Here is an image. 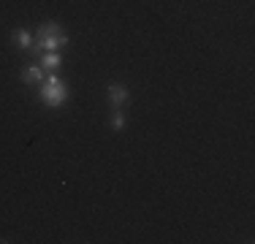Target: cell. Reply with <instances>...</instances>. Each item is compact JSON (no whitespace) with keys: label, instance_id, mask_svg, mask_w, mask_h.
Instances as JSON below:
<instances>
[{"label":"cell","instance_id":"cell-1","mask_svg":"<svg viewBox=\"0 0 255 244\" xmlns=\"http://www.w3.org/2000/svg\"><path fill=\"white\" fill-rule=\"evenodd\" d=\"M63 46H68V33H65L57 22L41 24V27H38V38H35V44H33V52L41 57L44 52H60Z\"/></svg>","mask_w":255,"mask_h":244},{"label":"cell","instance_id":"cell-7","mask_svg":"<svg viewBox=\"0 0 255 244\" xmlns=\"http://www.w3.org/2000/svg\"><path fill=\"white\" fill-rule=\"evenodd\" d=\"M112 127H114V130H123V127H125V114H123V109H114V114H112Z\"/></svg>","mask_w":255,"mask_h":244},{"label":"cell","instance_id":"cell-5","mask_svg":"<svg viewBox=\"0 0 255 244\" xmlns=\"http://www.w3.org/2000/svg\"><path fill=\"white\" fill-rule=\"evenodd\" d=\"M11 41H14L16 49H33V44H35V41L30 38V33H27V30H22V27H16L14 33H11Z\"/></svg>","mask_w":255,"mask_h":244},{"label":"cell","instance_id":"cell-2","mask_svg":"<svg viewBox=\"0 0 255 244\" xmlns=\"http://www.w3.org/2000/svg\"><path fill=\"white\" fill-rule=\"evenodd\" d=\"M38 95H41V101H44L49 109H60L65 101H68L71 90H68V84H65L63 79L52 73V76H46L44 82H41V93Z\"/></svg>","mask_w":255,"mask_h":244},{"label":"cell","instance_id":"cell-6","mask_svg":"<svg viewBox=\"0 0 255 244\" xmlns=\"http://www.w3.org/2000/svg\"><path fill=\"white\" fill-rule=\"evenodd\" d=\"M60 63H63V57H60V52H44L41 54V68H46V71H57L60 68Z\"/></svg>","mask_w":255,"mask_h":244},{"label":"cell","instance_id":"cell-4","mask_svg":"<svg viewBox=\"0 0 255 244\" xmlns=\"http://www.w3.org/2000/svg\"><path fill=\"white\" fill-rule=\"evenodd\" d=\"M22 82H25V84H41V82H44V68H41L38 63L27 65V68L22 71Z\"/></svg>","mask_w":255,"mask_h":244},{"label":"cell","instance_id":"cell-3","mask_svg":"<svg viewBox=\"0 0 255 244\" xmlns=\"http://www.w3.org/2000/svg\"><path fill=\"white\" fill-rule=\"evenodd\" d=\"M106 101L112 109H123L125 103L130 101V90H128L123 82H109L106 84Z\"/></svg>","mask_w":255,"mask_h":244}]
</instances>
